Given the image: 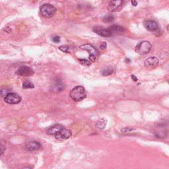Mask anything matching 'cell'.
I'll return each instance as SVG.
<instances>
[{"instance_id":"cell-19","label":"cell","mask_w":169,"mask_h":169,"mask_svg":"<svg viewBox=\"0 0 169 169\" xmlns=\"http://www.w3.org/2000/svg\"><path fill=\"white\" fill-rule=\"evenodd\" d=\"M114 20V17L112 15H106L104 17V18L103 19V22H112Z\"/></svg>"},{"instance_id":"cell-22","label":"cell","mask_w":169,"mask_h":169,"mask_svg":"<svg viewBox=\"0 0 169 169\" xmlns=\"http://www.w3.org/2000/svg\"><path fill=\"white\" fill-rule=\"evenodd\" d=\"M79 61L81 64L83 65V66H89L91 65V61H89L87 60H84V59H82V60H79Z\"/></svg>"},{"instance_id":"cell-2","label":"cell","mask_w":169,"mask_h":169,"mask_svg":"<svg viewBox=\"0 0 169 169\" xmlns=\"http://www.w3.org/2000/svg\"><path fill=\"white\" fill-rule=\"evenodd\" d=\"M40 11L42 16L46 18H50L55 15L56 8L51 4H45L40 7Z\"/></svg>"},{"instance_id":"cell-13","label":"cell","mask_w":169,"mask_h":169,"mask_svg":"<svg viewBox=\"0 0 169 169\" xmlns=\"http://www.w3.org/2000/svg\"><path fill=\"white\" fill-rule=\"evenodd\" d=\"M41 147L40 143L37 142H30L26 145V149L29 151H34L38 150Z\"/></svg>"},{"instance_id":"cell-4","label":"cell","mask_w":169,"mask_h":169,"mask_svg":"<svg viewBox=\"0 0 169 169\" xmlns=\"http://www.w3.org/2000/svg\"><path fill=\"white\" fill-rule=\"evenodd\" d=\"M4 100L5 103L10 104V105H17L21 101V97L18 94L10 92L5 96Z\"/></svg>"},{"instance_id":"cell-5","label":"cell","mask_w":169,"mask_h":169,"mask_svg":"<svg viewBox=\"0 0 169 169\" xmlns=\"http://www.w3.org/2000/svg\"><path fill=\"white\" fill-rule=\"evenodd\" d=\"M17 75L19 76H24V77H29V76H32L35 74L34 70L30 68V67L26 66H22L19 67L17 71L15 72Z\"/></svg>"},{"instance_id":"cell-30","label":"cell","mask_w":169,"mask_h":169,"mask_svg":"<svg viewBox=\"0 0 169 169\" xmlns=\"http://www.w3.org/2000/svg\"><path fill=\"white\" fill-rule=\"evenodd\" d=\"M168 82H169V81H168Z\"/></svg>"},{"instance_id":"cell-26","label":"cell","mask_w":169,"mask_h":169,"mask_svg":"<svg viewBox=\"0 0 169 169\" xmlns=\"http://www.w3.org/2000/svg\"><path fill=\"white\" fill-rule=\"evenodd\" d=\"M131 4L132 5H134V6H137L138 3L136 0H131Z\"/></svg>"},{"instance_id":"cell-27","label":"cell","mask_w":169,"mask_h":169,"mask_svg":"<svg viewBox=\"0 0 169 169\" xmlns=\"http://www.w3.org/2000/svg\"><path fill=\"white\" fill-rule=\"evenodd\" d=\"M131 79H133L134 81H135V82H137V80H138L137 78L136 77V76L134 75H131Z\"/></svg>"},{"instance_id":"cell-23","label":"cell","mask_w":169,"mask_h":169,"mask_svg":"<svg viewBox=\"0 0 169 169\" xmlns=\"http://www.w3.org/2000/svg\"><path fill=\"white\" fill-rule=\"evenodd\" d=\"M52 40L55 43H58L60 42V37L58 36H54L52 38Z\"/></svg>"},{"instance_id":"cell-3","label":"cell","mask_w":169,"mask_h":169,"mask_svg":"<svg viewBox=\"0 0 169 169\" xmlns=\"http://www.w3.org/2000/svg\"><path fill=\"white\" fill-rule=\"evenodd\" d=\"M151 44L148 41H143L139 42L136 47V52L140 55H145L151 50Z\"/></svg>"},{"instance_id":"cell-11","label":"cell","mask_w":169,"mask_h":169,"mask_svg":"<svg viewBox=\"0 0 169 169\" xmlns=\"http://www.w3.org/2000/svg\"><path fill=\"white\" fill-rule=\"evenodd\" d=\"M79 48L81 50H86V51H87L90 53V55H95L96 56L98 55V52L97 49H96L93 46H92L91 44H83L79 47Z\"/></svg>"},{"instance_id":"cell-21","label":"cell","mask_w":169,"mask_h":169,"mask_svg":"<svg viewBox=\"0 0 169 169\" xmlns=\"http://www.w3.org/2000/svg\"><path fill=\"white\" fill-rule=\"evenodd\" d=\"M134 128H131V127H126V128L121 129V132H122V133H129V132L134 131Z\"/></svg>"},{"instance_id":"cell-15","label":"cell","mask_w":169,"mask_h":169,"mask_svg":"<svg viewBox=\"0 0 169 169\" xmlns=\"http://www.w3.org/2000/svg\"><path fill=\"white\" fill-rule=\"evenodd\" d=\"M64 127L60 125V124H56L53 126H51L50 128H48V129L47 130V134L49 135H55L58 133V131H60L61 129H63Z\"/></svg>"},{"instance_id":"cell-10","label":"cell","mask_w":169,"mask_h":169,"mask_svg":"<svg viewBox=\"0 0 169 169\" xmlns=\"http://www.w3.org/2000/svg\"><path fill=\"white\" fill-rule=\"evenodd\" d=\"M167 134L168 129L165 126H159L155 130V136L157 138H165Z\"/></svg>"},{"instance_id":"cell-17","label":"cell","mask_w":169,"mask_h":169,"mask_svg":"<svg viewBox=\"0 0 169 169\" xmlns=\"http://www.w3.org/2000/svg\"><path fill=\"white\" fill-rule=\"evenodd\" d=\"M114 72V69L111 67H107L105 69H104L102 72V74L103 76H108L112 75Z\"/></svg>"},{"instance_id":"cell-16","label":"cell","mask_w":169,"mask_h":169,"mask_svg":"<svg viewBox=\"0 0 169 169\" xmlns=\"http://www.w3.org/2000/svg\"><path fill=\"white\" fill-rule=\"evenodd\" d=\"M95 126L98 129H105V128L106 126V121L105 119H100L96 122Z\"/></svg>"},{"instance_id":"cell-1","label":"cell","mask_w":169,"mask_h":169,"mask_svg":"<svg viewBox=\"0 0 169 169\" xmlns=\"http://www.w3.org/2000/svg\"><path fill=\"white\" fill-rule=\"evenodd\" d=\"M69 95L75 102L81 101L86 98L85 89L82 86H77L71 90Z\"/></svg>"},{"instance_id":"cell-24","label":"cell","mask_w":169,"mask_h":169,"mask_svg":"<svg viewBox=\"0 0 169 169\" xmlns=\"http://www.w3.org/2000/svg\"><path fill=\"white\" fill-rule=\"evenodd\" d=\"M89 60L91 61V62H95L97 60V56H95V55H89Z\"/></svg>"},{"instance_id":"cell-25","label":"cell","mask_w":169,"mask_h":169,"mask_svg":"<svg viewBox=\"0 0 169 169\" xmlns=\"http://www.w3.org/2000/svg\"><path fill=\"white\" fill-rule=\"evenodd\" d=\"M106 46H107V44H106V42H102V43H101L100 45V48L101 50H105V49L106 48Z\"/></svg>"},{"instance_id":"cell-9","label":"cell","mask_w":169,"mask_h":169,"mask_svg":"<svg viewBox=\"0 0 169 169\" xmlns=\"http://www.w3.org/2000/svg\"><path fill=\"white\" fill-rule=\"evenodd\" d=\"M159 60L157 57H150L145 61L144 65L147 68L154 69L159 65Z\"/></svg>"},{"instance_id":"cell-8","label":"cell","mask_w":169,"mask_h":169,"mask_svg":"<svg viewBox=\"0 0 169 169\" xmlns=\"http://www.w3.org/2000/svg\"><path fill=\"white\" fill-rule=\"evenodd\" d=\"M143 25L146 29L151 32L156 31L159 28L157 22L153 20H145L143 21Z\"/></svg>"},{"instance_id":"cell-18","label":"cell","mask_w":169,"mask_h":169,"mask_svg":"<svg viewBox=\"0 0 169 169\" xmlns=\"http://www.w3.org/2000/svg\"><path fill=\"white\" fill-rule=\"evenodd\" d=\"M35 87L34 84L30 81H25V82L22 83V88L25 89H33Z\"/></svg>"},{"instance_id":"cell-7","label":"cell","mask_w":169,"mask_h":169,"mask_svg":"<svg viewBox=\"0 0 169 169\" xmlns=\"http://www.w3.org/2000/svg\"><path fill=\"white\" fill-rule=\"evenodd\" d=\"M125 0H112L108 4V6L107 7V10L109 12H114V11H117L118 9L122 7L124 2Z\"/></svg>"},{"instance_id":"cell-14","label":"cell","mask_w":169,"mask_h":169,"mask_svg":"<svg viewBox=\"0 0 169 169\" xmlns=\"http://www.w3.org/2000/svg\"><path fill=\"white\" fill-rule=\"evenodd\" d=\"M94 32L99 36H103V37H109V36H112V34L108 30V29H102V28L97 27L94 29Z\"/></svg>"},{"instance_id":"cell-12","label":"cell","mask_w":169,"mask_h":169,"mask_svg":"<svg viewBox=\"0 0 169 169\" xmlns=\"http://www.w3.org/2000/svg\"><path fill=\"white\" fill-rule=\"evenodd\" d=\"M108 30L110 32L112 35H120V34H122L124 31V27L122 26H119V25H112V26L108 28Z\"/></svg>"},{"instance_id":"cell-29","label":"cell","mask_w":169,"mask_h":169,"mask_svg":"<svg viewBox=\"0 0 169 169\" xmlns=\"http://www.w3.org/2000/svg\"><path fill=\"white\" fill-rule=\"evenodd\" d=\"M126 61H127V62H129V61H130V60H129L128 58H127L126 60Z\"/></svg>"},{"instance_id":"cell-28","label":"cell","mask_w":169,"mask_h":169,"mask_svg":"<svg viewBox=\"0 0 169 169\" xmlns=\"http://www.w3.org/2000/svg\"><path fill=\"white\" fill-rule=\"evenodd\" d=\"M4 149H5V147H4V145H1V154H2L3 153H4Z\"/></svg>"},{"instance_id":"cell-6","label":"cell","mask_w":169,"mask_h":169,"mask_svg":"<svg viewBox=\"0 0 169 169\" xmlns=\"http://www.w3.org/2000/svg\"><path fill=\"white\" fill-rule=\"evenodd\" d=\"M72 132L71 130L64 128L63 129H61L60 131H58L54 136L56 139L62 141L69 139V138L72 136Z\"/></svg>"},{"instance_id":"cell-20","label":"cell","mask_w":169,"mask_h":169,"mask_svg":"<svg viewBox=\"0 0 169 169\" xmlns=\"http://www.w3.org/2000/svg\"><path fill=\"white\" fill-rule=\"evenodd\" d=\"M69 47L68 46H67V45H62V46H60V47H59V50H61V52H64L66 53H67L69 52Z\"/></svg>"}]
</instances>
